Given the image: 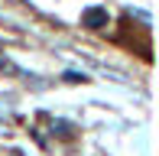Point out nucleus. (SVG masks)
<instances>
[{"label":"nucleus","mask_w":159,"mask_h":156,"mask_svg":"<svg viewBox=\"0 0 159 156\" xmlns=\"http://www.w3.org/2000/svg\"><path fill=\"white\" fill-rule=\"evenodd\" d=\"M84 26H91V30H98V26H107V13H104V10H98V7H94V10H88V13H84Z\"/></svg>","instance_id":"f257e3e1"}]
</instances>
